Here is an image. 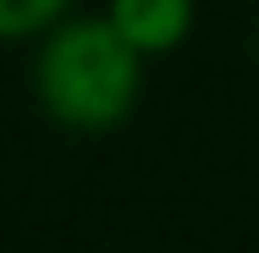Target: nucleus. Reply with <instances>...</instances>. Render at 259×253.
Here are the masks:
<instances>
[{"label": "nucleus", "instance_id": "obj_1", "mask_svg": "<svg viewBox=\"0 0 259 253\" xmlns=\"http://www.w3.org/2000/svg\"><path fill=\"white\" fill-rule=\"evenodd\" d=\"M138 61L133 44L116 33V22L83 17L66 22L39 55V94L72 127H110L133 105Z\"/></svg>", "mask_w": 259, "mask_h": 253}, {"label": "nucleus", "instance_id": "obj_2", "mask_svg": "<svg viewBox=\"0 0 259 253\" xmlns=\"http://www.w3.org/2000/svg\"><path fill=\"white\" fill-rule=\"evenodd\" d=\"M193 17V0H110V22L133 50L177 44Z\"/></svg>", "mask_w": 259, "mask_h": 253}, {"label": "nucleus", "instance_id": "obj_3", "mask_svg": "<svg viewBox=\"0 0 259 253\" xmlns=\"http://www.w3.org/2000/svg\"><path fill=\"white\" fill-rule=\"evenodd\" d=\"M66 0H0V33H28V28H45Z\"/></svg>", "mask_w": 259, "mask_h": 253}]
</instances>
